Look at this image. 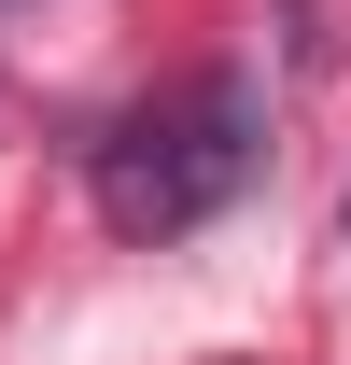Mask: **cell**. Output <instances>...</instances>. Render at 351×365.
<instances>
[{
	"label": "cell",
	"instance_id": "obj_1",
	"mask_svg": "<svg viewBox=\"0 0 351 365\" xmlns=\"http://www.w3.org/2000/svg\"><path fill=\"white\" fill-rule=\"evenodd\" d=\"M253 169H267V85L253 71H183V85L127 98V113L98 127L85 197H98L113 239H197Z\"/></svg>",
	"mask_w": 351,
	"mask_h": 365
}]
</instances>
